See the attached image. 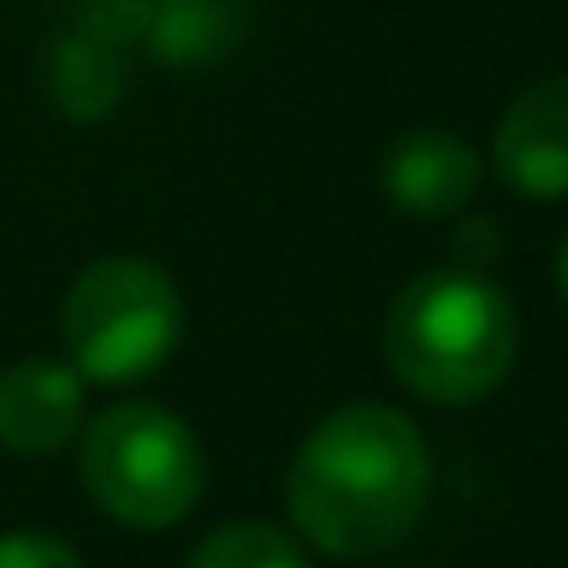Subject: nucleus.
<instances>
[{"instance_id":"423d86ee","label":"nucleus","mask_w":568,"mask_h":568,"mask_svg":"<svg viewBox=\"0 0 568 568\" xmlns=\"http://www.w3.org/2000/svg\"><path fill=\"white\" fill-rule=\"evenodd\" d=\"M84 435V374L73 363L23 357L0 374V446L12 457H51Z\"/></svg>"},{"instance_id":"0eeeda50","label":"nucleus","mask_w":568,"mask_h":568,"mask_svg":"<svg viewBox=\"0 0 568 568\" xmlns=\"http://www.w3.org/2000/svg\"><path fill=\"white\" fill-rule=\"evenodd\" d=\"M379 190L407 217H452L479 190V151L452 129H413L385 151Z\"/></svg>"},{"instance_id":"f8f14e48","label":"nucleus","mask_w":568,"mask_h":568,"mask_svg":"<svg viewBox=\"0 0 568 568\" xmlns=\"http://www.w3.org/2000/svg\"><path fill=\"white\" fill-rule=\"evenodd\" d=\"M0 568H84V557L51 529H7L0 535Z\"/></svg>"},{"instance_id":"f03ea898","label":"nucleus","mask_w":568,"mask_h":568,"mask_svg":"<svg viewBox=\"0 0 568 568\" xmlns=\"http://www.w3.org/2000/svg\"><path fill=\"white\" fill-rule=\"evenodd\" d=\"M518 357V313L507 291L468 267H429L402 284L385 318V363L390 374L435 402V407H468L485 402Z\"/></svg>"},{"instance_id":"39448f33","label":"nucleus","mask_w":568,"mask_h":568,"mask_svg":"<svg viewBox=\"0 0 568 568\" xmlns=\"http://www.w3.org/2000/svg\"><path fill=\"white\" fill-rule=\"evenodd\" d=\"M490 162L529 201L568 195V79H540L501 112Z\"/></svg>"},{"instance_id":"9b49d317","label":"nucleus","mask_w":568,"mask_h":568,"mask_svg":"<svg viewBox=\"0 0 568 568\" xmlns=\"http://www.w3.org/2000/svg\"><path fill=\"white\" fill-rule=\"evenodd\" d=\"M145 29H151V0H79L73 7V34L118 57L123 45H145Z\"/></svg>"},{"instance_id":"9d476101","label":"nucleus","mask_w":568,"mask_h":568,"mask_svg":"<svg viewBox=\"0 0 568 568\" xmlns=\"http://www.w3.org/2000/svg\"><path fill=\"white\" fill-rule=\"evenodd\" d=\"M184 568H313L307 562V546L278 529V524H262V518H234L223 529H212Z\"/></svg>"},{"instance_id":"ddd939ff","label":"nucleus","mask_w":568,"mask_h":568,"mask_svg":"<svg viewBox=\"0 0 568 568\" xmlns=\"http://www.w3.org/2000/svg\"><path fill=\"white\" fill-rule=\"evenodd\" d=\"M557 291H562V307H568V240L557 251Z\"/></svg>"},{"instance_id":"20e7f679","label":"nucleus","mask_w":568,"mask_h":568,"mask_svg":"<svg viewBox=\"0 0 568 568\" xmlns=\"http://www.w3.org/2000/svg\"><path fill=\"white\" fill-rule=\"evenodd\" d=\"M79 474L112 524L173 529L206 490V452L179 413L123 402L84 424Z\"/></svg>"},{"instance_id":"1a4fd4ad","label":"nucleus","mask_w":568,"mask_h":568,"mask_svg":"<svg viewBox=\"0 0 568 568\" xmlns=\"http://www.w3.org/2000/svg\"><path fill=\"white\" fill-rule=\"evenodd\" d=\"M245 23V0H151L145 51L162 68H206L240 45Z\"/></svg>"},{"instance_id":"7ed1b4c3","label":"nucleus","mask_w":568,"mask_h":568,"mask_svg":"<svg viewBox=\"0 0 568 568\" xmlns=\"http://www.w3.org/2000/svg\"><path fill=\"white\" fill-rule=\"evenodd\" d=\"M184 335V296L151 256L90 262L62 302V346L84 385L151 379Z\"/></svg>"},{"instance_id":"6e6552de","label":"nucleus","mask_w":568,"mask_h":568,"mask_svg":"<svg viewBox=\"0 0 568 568\" xmlns=\"http://www.w3.org/2000/svg\"><path fill=\"white\" fill-rule=\"evenodd\" d=\"M40 90L68 123H101L123 106V57L68 29L40 57Z\"/></svg>"},{"instance_id":"f257e3e1","label":"nucleus","mask_w":568,"mask_h":568,"mask_svg":"<svg viewBox=\"0 0 568 568\" xmlns=\"http://www.w3.org/2000/svg\"><path fill=\"white\" fill-rule=\"evenodd\" d=\"M429 479L424 429L385 402H352L302 440L284 507L307 546L329 557H374L413 535L429 507Z\"/></svg>"}]
</instances>
